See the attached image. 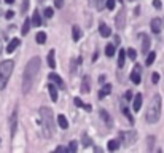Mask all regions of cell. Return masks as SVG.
<instances>
[{
    "instance_id": "1",
    "label": "cell",
    "mask_w": 164,
    "mask_h": 153,
    "mask_svg": "<svg viewBox=\"0 0 164 153\" xmlns=\"http://www.w3.org/2000/svg\"><path fill=\"white\" fill-rule=\"evenodd\" d=\"M40 58L35 56L32 58L29 62H27V66L24 69V75H23V93L27 94L32 89L34 83H35V78H37V75L40 72Z\"/></svg>"
},
{
    "instance_id": "2",
    "label": "cell",
    "mask_w": 164,
    "mask_h": 153,
    "mask_svg": "<svg viewBox=\"0 0 164 153\" xmlns=\"http://www.w3.org/2000/svg\"><path fill=\"white\" fill-rule=\"evenodd\" d=\"M40 124L45 137H53L54 134V118H53V110L49 107H41L40 109Z\"/></svg>"
},
{
    "instance_id": "3",
    "label": "cell",
    "mask_w": 164,
    "mask_h": 153,
    "mask_svg": "<svg viewBox=\"0 0 164 153\" xmlns=\"http://www.w3.org/2000/svg\"><path fill=\"white\" fill-rule=\"evenodd\" d=\"M159 116H161V96L155 94L152 102H150V105H148V110H147V121L152 124L158 123Z\"/></svg>"
},
{
    "instance_id": "4",
    "label": "cell",
    "mask_w": 164,
    "mask_h": 153,
    "mask_svg": "<svg viewBox=\"0 0 164 153\" xmlns=\"http://www.w3.org/2000/svg\"><path fill=\"white\" fill-rule=\"evenodd\" d=\"M13 67H15L13 61H3L0 64V89H3L6 86V83L10 80V75L13 72Z\"/></svg>"
},
{
    "instance_id": "5",
    "label": "cell",
    "mask_w": 164,
    "mask_h": 153,
    "mask_svg": "<svg viewBox=\"0 0 164 153\" xmlns=\"http://www.w3.org/2000/svg\"><path fill=\"white\" fill-rule=\"evenodd\" d=\"M16 128H18V109L13 110V113L10 116V131H11V137L16 134Z\"/></svg>"
},
{
    "instance_id": "6",
    "label": "cell",
    "mask_w": 164,
    "mask_h": 153,
    "mask_svg": "<svg viewBox=\"0 0 164 153\" xmlns=\"http://www.w3.org/2000/svg\"><path fill=\"white\" fill-rule=\"evenodd\" d=\"M135 137H137V134H135L134 131H131V133H119V139H121L123 142H126V145L134 144Z\"/></svg>"
},
{
    "instance_id": "7",
    "label": "cell",
    "mask_w": 164,
    "mask_h": 153,
    "mask_svg": "<svg viewBox=\"0 0 164 153\" xmlns=\"http://www.w3.org/2000/svg\"><path fill=\"white\" fill-rule=\"evenodd\" d=\"M124 26H126V13L124 10H121L116 15V27L118 29H124Z\"/></svg>"
},
{
    "instance_id": "8",
    "label": "cell",
    "mask_w": 164,
    "mask_h": 153,
    "mask_svg": "<svg viewBox=\"0 0 164 153\" xmlns=\"http://www.w3.org/2000/svg\"><path fill=\"white\" fill-rule=\"evenodd\" d=\"M150 27H152V30L155 34H159L161 29H162V21L159 18H153L152 19V24H150Z\"/></svg>"
},
{
    "instance_id": "9",
    "label": "cell",
    "mask_w": 164,
    "mask_h": 153,
    "mask_svg": "<svg viewBox=\"0 0 164 153\" xmlns=\"http://www.w3.org/2000/svg\"><path fill=\"white\" fill-rule=\"evenodd\" d=\"M131 81L135 83V85H139V83L142 81V78H140V66L139 64L135 66V69H134L132 73H131Z\"/></svg>"
},
{
    "instance_id": "10",
    "label": "cell",
    "mask_w": 164,
    "mask_h": 153,
    "mask_svg": "<svg viewBox=\"0 0 164 153\" xmlns=\"http://www.w3.org/2000/svg\"><path fill=\"white\" fill-rule=\"evenodd\" d=\"M99 115H101V118H102V120L105 121V124H107V126H109V128H112L113 121H112V118H110L109 112H107V110H104V109H101V110H99Z\"/></svg>"
},
{
    "instance_id": "11",
    "label": "cell",
    "mask_w": 164,
    "mask_h": 153,
    "mask_svg": "<svg viewBox=\"0 0 164 153\" xmlns=\"http://www.w3.org/2000/svg\"><path fill=\"white\" fill-rule=\"evenodd\" d=\"M48 78L51 80L53 83H56V85H58V86H59L61 89H64V88H66V85H64V81H62V78H61V76H59L58 73H51V75L48 76Z\"/></svg>"
},
{
    "instance_id": "12",
    "label": "cell",
    "mask_w": 164,
    "mask_h": 153,
    "mask_svg": "<svg viewBox=\"0 0 164 153\" xmlns=\"http://www.w3.org/2000/svg\"><path fill=\"white\" fill-rule=\"evenodd\" d=\"M142 101H144L142 94H137V96L134 97V101H132V109L135 110V112H139V110L142 109Z\"/></svg>"
},
{
    "instance_id": "13",
    "label": "cell",
    "mask_w": 164,
    "mask_h": 153,
    "mask_svg": "<svg viewBox=\"0 0 164 153\" xmlns=\"http://www.w3.org/2000/svg\"><path fill=\"white\" fill-rule=\"evenodd\" d=\"M112 93V85L110 83H105V85L102 86V89L99 91V99H104L105 96H109Z\"/></svg>"
},
{
    "instance_id": "14",
    "label": "cell",
    "mask_w": 164,
    "mask_h": 153,
    "mask_svg": "<svg viewBox=\"0 0 164 153\" xmlns=\"http://www.w3.org/2000/svg\"><path fill=\"white\" fill-rule=\"evenodd\" d=\"M19 43H21L19 38H13L10 43H8V46H6V53H13V51H15L16 48L19 46Z\"/></svg>"
},
{
    "instance_id": "15",
    "label": "cell",
    "mask_w": 164,
    "mask_h": 153,
    "mask_svg": "<svg viewBox=\"0 0 164 153\" xmlns=\"http://www.w3.org/2000/svg\"><path fill=\"white\" fill-rule=\"evenodd\" d=\"M48 91H49V96H51V101H58V88H56L53 83H49L48 85Z\"/></svg>"
},
{
    "instance_id": "16",
    "label": "cell",
    "mask_w": 164,
    "mask_h": 153,
    "mask_svg": "<svg viewBox=\"0 0 164 153\" xmlns=\"http://www.w3.org/2000/svg\"><path fill=\"white\" fill-rule=\"evenodd\" d=\"M89 91H91V81L88 76H84L81 81V93H89Z\"/></svg>"
},
{
    "instance_id": "17",
    "label": "cell",
    "mask_w": 164,
    "mask_h": 153,
    "mask_svg": "<svg viewBox=\"0 0 164 153\" xmlns=\"http://www.w3.org/2000/svg\"><path fill=\"white\" fill-rule=\"evenodd\" d=\"M58 124L61 126V129H67L69 128V121H67L66 115H58Z\"/></svg>"
},
{
    "instance_id": "18",
    "label": "cell",
    "mask_w": 164,
    "mask_h": 153,
    "mask_svg": "<svg viewBox=\"0 0 164 153\" xmlns=\"http://www.w3.org/2000/svg\"><path fill=\"white\" fill-rule=\"evenodd\" d=\"M142 53L144 54H147L148 53V50H150V38L147 37V35H142Z\"/></svg>"
},
{
    "instance_id": "19",
    "label": "cell",
    "mask_w": 164,
    "mask_h": 153,
    "mask_svg": "<svg viewBox=\"0 0 164 153\" xmlns=\"http://www.w3.org/2000/svg\"><path fill=\"white\" fill-rule=\"evenodd\" d=\"M99 32H101V35H102V37H105V38L112 35L110 27H109V26H105V24H101V27H99Z\"/></svg>"
},
{
    "instance_id": "20",
    "label": "cell",
    "mask_w": 164,
    "mask_h": 153,
    "mask_svg": "<svg viewBox=\"0 0 164 153\" xmlns=\"http://www.w3.org/2000/svg\"><path fill=\"white\" fill-rule=\"evenodd\" d=\"M54 50H51L48 53V58H46V61H48V67H51V69H54L56 67V59H54Z\"/></svg>"
},
{
    "instance_id": "21",
    "label": "cell",
    "mask_w": 164,
    "mask_h": 153,
    "mask_svg": "<svg viewBox=\"0 0 164 153\" xmlns=\"http://www.w3.org/2000/svg\"><path fill=\"white\" fill-rule=\"evenodd\" d=\"M124 62H126V51L121 50L119 54H118V67L123 69V67H124Z\"/></svg>"
},
{
    "instance_id": "22",
    "label": "cell",
    "mask_w": 164,
    "mask_h": 153,
    "mask_svg": "<svg viewBox=\"0 0 164 153\" xmlns=\"http://www.w3.org/2000/svg\"><path fill=\"white\" fill-rule=\"evenodd\" d=\"M72 38L73 41H78L81 38V30H80V27L78 26H73V29H72Z\"/></svg>"
},
{
    "instance_id": "23",
    "label": "cell",
    "mask_w": 164,
    "mask_h": 153,
    "mask_svg": "<svg viewBox=\"0 0 164 153\" xmlns=\"http://www.w3.org/2000/svg\"><path fill=\"white\" fill-rule=\"evenodd\" d=\"M30 26H32V21L30 19H26L24 21V26H23V29H21V32H23V35H27L30 30Z\"/></svg>"
},
{
    "instance_id": "24",
    "label": "cell",
    "mask_w": 164,
    "mask_h": 153,
    "mask_svg": "<svg viewBox=\"0 0 164 153\" xmlns=\"http://www.w3.org/2000/svg\"><path fill=\"white\" fill-rule=\"evenodd\" d=\"M32 24H34L35 27H40V26H41V18H40V15H38V11L34 13V16H32Z\"/></svg>"
},
{
    "instance_id": "25",
    "label": "cell",
    "mask_w": 164,
    "mask_h": 153,
    "mask_svg": "<svg viewBox=\"0 0 164 153\" xmlns=\"http://www.w3.org/2000/svg\"><path fill=\"white\" fill-rule=\"evenodd\" d=\"M35 40H37L38 45H43L45 41H46V34H45V32H38L37 37H35Z\"/></svg>"
},
{
    "instance_id": "26",
    "label": "cell",
    "mask_w": 164,
    "mask_h": 153,
    "mask_svg": "<svg viewBox=\"0 0 164 153\" xmlns=\"http://www.w3.org/2000/svg\"><path fill=\"white\" fill-rule=\"evenodd\" d=\"M105 54H107L109 58H112L113 54H115V45H112V43L107 45V46H105Z\"/></svg>"
},
{
    "instance_id": "27",
    "label": "cell",
    "mask_w": 164,
    "mask_h": 153,
    "mask_svg": "<svg viewBox=\"0 0 164 153\" xmlns=\"http://www.w3.org/2000/svg\"><path fill=\"white\" fill-rule=\"evenodd\" d=\"M91 5L94 6V8H97V10H101L102 6L105 5V0H91Z\"/></svg>"
},
{
    "instance_id": "28",
    "label": "cell",
    "mask_w": 164,
    "mask_h": 153,
    "mask_svg": "<svg viewBox=\"0 0 164 153\" xmlns=\"http://www.w3.org/2000/svg\"><path fill=\"white\" fill-rule=\"evenodd\" d=\"M119 148V141H109V150L113 151V150H118Z\"/></svg>"
},
{
    "instance_id": "29",
    "label": "cell",
    "mask_w": 164,
    "mask_h": 153,
    "mask_svg": "<svg viewBox=\"0 0 164 153\" xmlns=\"http://www.w3.org/2000/svg\"><path fill=\"white\" fill-rule=\"evenodd\" d=\"M155 59H156V53H153V51H150V54L147 56V66H152L153 62H155Z\"/></svg>"
},
{
    "instance_id": "30",
    "label": "cell",
    "mask_w": 164,
    "mask_h": 153,
    "mask_svg": "<svg viewBox=\"0 0 164 153\" xmlns=\"http://www.w3.org/2000/svg\"><path fill=\"white\" fill-rule=\"evenodd\" d=\"M126 56L129 58V59H132V61H134L135 58H137V51H135L134 48H129V50L126 51Z\"/></svg>"
},
{
    "instance_id": "31",
    "label": "cell",
    "mask_w": 164,
    "mask_h": 153,
    "mask_svg": "<svg viewBox=\"0 0 164 153\" xmlns=\"http://www.w3.org/2000/svg\"><path fill=\"white\" fill-rule=\"evenodd\" d=\"M73 102L77 104L78 107H83V109H86V110H91V107H89V105H84V104H83V101L80 99V97H75V99H73Z\"/></svg>"
},
{
    "instance_id": "32",
    "label": "cell",
    "mask_w": 164,
    "mask_h": 153,
    "mask_svg": "<svg viewBox=\"0 0 164 153\" xmlns=\"http://www.w3.org/2000/svg\"><path fill=\"white\" fill-rule=\"evenodd\" d=\"M27 8H29V0H24L23 5H21V13L24 15V13L27 11Z\"/></svg>"
},
{
    "instance_id": "33",
    "label": "cell",
    "mask_w": 164,
    "mask_h": 153,
    "mask_svg": "<svg viewBox=\"0 0 164 153\" xmlns=\"http://www.w3.org/2000/svg\"><path fill=\"white\" fill-rule=\"evenodd\" d=\"M105 6L109 10H113L115 8V0H105Z\"/></svg>"
},
{
    "instance_id": "34",
    "label": "cell",
    "mask_w": 164,
    "mask_h": 153,
    "mask_svg": "<svg viewBox=\"0 0 164 153\" xmlns=\"http://www.w3.org/2000/svg\"><path fill=\"white\" fill-rule=\"evenodd\" d=\"M123 113H124V115H126V116H127V120H129V121H131V123H134V118H132V116H131V113H129V110H127V109H126V107H123Z\"/></svg>"
},
{
    "instance_id": "35",
    "label": "cell",
    "mask_w": 164,
    "mask_h": 153,
    "mask_svg": "<svg viewBox=\"0 0 164 153\" xmlns=\"http://www.w3.org/2000/svg\"><path fill=\"white\" fill-rule=\"evenodd\" d=\"M77 148H78L77 147V142L72 141V142H70V145H69V151H77Z\"/></svg>"
},
{
    "instance_id": "36",
    "label": "cell",
    "mask_w": 164,
    "mask_h": 153,
    "mask_svg": "<svg viewBox=\"0 0 164 153\" xmlns=\"http://www.w3.org/2000/svg\"><path fill=\"white\" fill-rule=\"evenodd\" d=\"M153 6L156 10H159L161 6H162V3H161V0H153Z\"/></svg>"
},
{
    "instance_id": "37",
    "label": "cell",
    "mask_w": 164,
    "mask_h": 153,
    "mask_svg": "<svg viewBox=\"0 0 164 153\" xmlns=\"http://www.w3.org/2000/svg\"><path fill=\"white\" fill-rule=\"evenodd\" d=\"M54 6H56V8H62V6H64V0H54Z\"/></svg>"
},
{
    "instance_id": "38",
    "label": "cell",
    "mask_w": 164,
    "mask_h": 153,
    "mask_svg": "<svg viewBox=\"0 0 164 153\" xmlns=\"http://www.w3.org/2000/svg\"><path fill=\"white\" fill-rule=\"evenodd\" d=\"M45 16L46 18H51L53 16V8H45Z\"/></svg>"
},
{
    "instance_id": "39",
    "label": "cell",
    "mask_w": 164,
    "mask_h": 153,
    "mask_svg": "<svg viewBox=\"0 0 164 153\" xmlns=\"http://www.w3.org/2000/svg\"><path fill=\"white\" fill-rule=\"evenodd\" d=\"M152 81H153V83H158V81H159V73L155 72V73L152 75Z\"/></svg>"
},
{
    "instance_id": "40",
    "label": "cell",
    "mask_w": 164,
    "mask_h": 153,
    "mask_svg": "<svg viewBox=\"0 0 164 153\" xmlns=\"http://www.w3.org/2000/svg\"><path fill=\"white\" fill-rule=\"evenodd\" d=\"M83 145H84V147H86V145H89L91 144V141H89V137H86V134H83Z\"/></svg>"
},
{
    "instance_id": "41",
    "label": "cell",
    "mask_w": 164,
    "mask_h": 153,
    "mask_svg": "<svg viewBox=\"0 0 164 153\" xmlns=\"http://www.w3.org/2000/svg\"><path fill=\"white\" fill-rule=\"evenodd\" d=\"M13 16H15V13H13V11H6V19H11Z\"/></svg>"
},
{
    "instance_id": "42",
    "label": "cell",
    "mask_w": 164,
    "mask_h": 153,
    "mask_svg": "<svg viewBox=\"0 0 164 153\" xmlns=\"http://www.w3.org/2000/svg\"><path fill=\"white\" fill-rule=\"evenodd\" d=\"M56 151H69V148H66V147H58V148H56Z\"/></svg>"
},
{
    "instance_id": "43",
    "label": "cell",
    "mask_w": 164,
    "mask_h": 153,
    "mask_svg": "<svg viewBox=\"0 0 164 153\" xmlns=\"http://www.w3.org/2000/svg\"><path fill=\"white\" fill-rule=\"evenodd\" d=\"M131 97H132V93H131V91H127V93H126V99H127V101H129V99H131Z\"/></svg>"
},
{
    "instance_id": "44",
    "label": "cell",
    "mask_w": 164,
    "mask_h": 153,
    "mask_svg": "<svg viewBox=\"0 0 164 153\" xmlns=\"http://www.w3.org/2000/svg\"><path fill=\"white\" fill-rule=\"evenodd\" d=\"M99 81L104 83V81H105V75H101V76H99Z\"/></svg>"
},
{
    "instance_id": "45",
    "label": "cell",
    "mask_w": 164,
    "mask_h": 153,
    "mask_svg": "<svg viewBox=\"0 0 164 153\" xmlns=\"http://www.w3.org/2000/svg\"><path fill=\"white\" fill-rule=\"evenodd\" d=\"M119 41H121V40H119V37L116 35V37H115V45H118V43H119Z\"/></svg>"
},
{
    "instance_id": "46",
    "label": "cell",
    "mask_w": 164,
    "mask_h": 153,
    "mask_svg": "<svg viewBox=\"0 0 164 153\" xmlns=\"http://www.w3.org/2000/svg\"><path fill=\"white\" fill-rule=\"evenodd\" d=\"M5 3H10L11 5V3H15V0H5Z\"/></svg>"
},
{
    "instance_id": "47",
    "label": "cell",
    "mask_w": 164,
    "mask_h": 153,
    "mask_svg": "<svg viewBox=\"0 0 164 153\" xmlns=\"http://www.w3.org/2000/svg\"><path fill=\"white\" fill-rule=\"evenodd\" d=\"M0 53H2V41H0Z\"/></svg>"
}]
</instances>
